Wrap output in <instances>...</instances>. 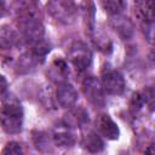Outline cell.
Listing matches in <instances>:
<instances>
[{
  "label": "cell",
  "instance_id": "obj_1",
  "mask_svg": "<svg viewBox=\"0 0 155 155\" xmlns=\"http://www.w3.org/2000/svg\"><path fill=\"white\" fill-rule=\"evenodd\" d=\"M17 19L22 38L27 42L35 44L44 39V25L38 16L36 7L30 1L27 4H22L18 7Z\"/></svg>",
  "mask_w": 155,
  "mask_h": 155
},
{
  "label": "cell",
  "instance_id": "obj_2",
  "mask_svg": "<svg viewBox=\"0 0 155 155\" xmlns=\"http://www.w3.org/2000/svg\"><path fill=\"white\" fill-rule=\"evenodd\" d=\"M0 126L8 134H16L22 131L23 109L15 96L6 94L0 105Z\"/></svg>",
  "mask_w": 155,
  "mask_h": 155
},
{
  "label": "cell",
  "instance_id": "obj_3",
  "mask_svg": "<svg viewBox=\"0 0 155 155\" xmlns=\"http://www.w3.org/2000/svg\"><path fill=\"white\" fill-rule=\"evenodd\" d=\"M47 11L54 21L62 24L73 23L78 13L74 0H50L47 4Z\"/></svg>",
  "mask_w": 155,
  "mask_h": 155
},
{
  "label": "cell",
  "instance_id": "obj_4",
  "mask_svg": "<svg viewBox=\"0 0 155 155\" xmlns=\"http://www.w3.org/2000/svg\"><path fill=\"white\" fill-rule=\"evenodd\" d=\"M101 78H102L101 84H102L104 92H107L108 94H113V96H120L124 93L126 88V82H125L122 74L119 70L111 67H105L102 70Z\"/></svg>",
  "mask_w": 155,
  "mask_h": 155
},
{
  "label": "cell",
  "instance_id": "obj_5",
  "mask_svg": "<svg viewBox=\"0 0 155 155\" xmlns=\"http://www.w3.org/2000/svg\"><path fill=\"white\" fill-rule=\"evenodd\" d=\"M82 92L86 99L96 108H103L105 105V92L101 81L94 76H87L82 81Z\"/></svg>",
  "mask_w": 155,
  "mask_h": 155
},
{
  "label": "cell",
  "instance_id": "obj_6",
  "mask_svg": "<svg viewBox=\"0 0 155 155\" xmlns=\"http://www.w3.org/2000/svg\"><path fill=\"white\" fill-rule=\"evenodd\" d=\"M68 57L78 71H85L92 62V53L88 46L82 41H76L70 46Z\"/></svg>",
  "mask_w": 155,
  "mask_h": 155
},
{
  "label": "cell",
  "instance_id": "obj_7",
  "mask_svg": "<svg viewBox=\"0 0 155 155\" xmlns=\"http://www.w3.org/2000/svg\"><path fill=\"white\" fill-rule=\"evenodd\" d=\"M110 25L114 29V31L122 40H130V39H132V36L134 34V25H133L132 21L128 17H125L122 13L111 16Z\"/></svg>",
  "mask_w": 155,
  "mask_h": 155
},
{
  "label": "cell",
  "instance_id": "obj_8",
  "mask_svg": "<svg viewBox=\"0 0 155 155\" xmlns=\"http://www.w3.org/2000/svg\"><path fill=\"white\" fill-rule=\"evenodd\" d=\"M88 122V113L82 107H70L63 115V125L69 128L82 127Z\"/></svg>",
  "mask_w": 155,
  "mask_h": 155
},
{
  "label": "cell",
  "instance_id": "obj_9",
  "mask_svg": "<svg viewBox=\"0 0 155 155\" xmlns=\"http://www.w3.org/2000/svg\"><path fill=\"white\" fill-rule=\"evenodd\" d=\"M96 127L99 134L105 137L107 139H117L120 131L116 125V122L108 115V114H101L96 119Z\"/></svg>",
  "mask_w": 155,
  "mask_h": 155
},
{
  "label": "cell",
  "instance_id": "obj_10",
  "mask_svg": "<svg viewBox=\"0 0 155 155\" xmlns=\"http://www.w3.org/2000/svg\"><path fill=\"white\" fill-rule=\"evenodd\" d=\"M44 61V57H41L38 52H35L33 48L30 51L24 52L17 62V73L18 74H28L35 70V68Z\"/></svg>",
  "mask_w": 155,
  "mask_h": 155
},
{
  "label": "cell",
  "instance_id": "obj_11",
  "mask_svg": "<svg viewBox=\"0 0 155 155\" xmlns=\"http://www.w3.org/2000/svg\"><path fill=\"white\" fill-rule=\"evenodd\" d=\"M47 76L52 82L57 85L67 82V79L69 76V69L65 61L62 58L53 59L47 69Z\"/></svg>",
  "mask_w": 155,
  "mask_h": 155
},
{
  "label": "cell",
  "instance_id": "obj_12",
  "mask_svg": "<svg viewBox=\"0 0 155 155\" xmlns=\"http://www.w3.org/2000/svg\"><path fill=\"white\" fill-rule=\"evenodd\" d=\"M56 99L62 108H70L78 101V92L73 87V85L68 82H63L58 85L56 92Z\"/></svg>",
  "mask_w": 155,
  "mask_h": 155
},
{
  "label": "cell",
  "instance_id": "obj_13",
  "mask_svg": "<svg viewBox=\"0 0 155 155\" xmlns=\"http://www.w3.org/2000/svg\"><path fill=\"white\" fill-rule=\"evenodd\" d=\"M136 13L143 25L153 24L154 22V1L153 0H134Z\"/></svg>",
  "mask_w": 155,
  "mask_h": 155
},
{
  "label": "cell",
  "instance_id": "obj_14",
  "mask_svg": "<svg viewBox=\"0 0 155 155\" xmlns=\"http://www.w3.org/2000/svg\"><path fill=\"white\" fill-rule=\"evenodd\" d=\"M21 35L12 27L5 24L0 27V48L1 50H11L19 45Z\"/></svg>",
  "mask_w": 155,
  "mask_h": 155
},
{
  "label": "cell",
  "instance_id": "obj_15",
  "mask_svg": "<svg viewBox=\"0 0 155 155\" xmlns=\"http://www.w3.org/2000/svg\"><path fill=\"white\" fill-rule=\"evenodd\" d=\"M52 140L59 148H70L75 143V138H74L73 133L70 132L69 127H67L64 125L56 127L52 131Z\"/></svg>",
  "mask_w": 155,
  "mask_h": 155
},
{
  "label": "cell",
  "instance_id": "obj_16",
  "mask_svg": "<svg viewBox=\"0 0 155 155\" xmlns=\"http://www.w3.org/2000/svg\"><path fill=\"white\" fill-rule=\"evenodd\" d=\"M82 147L90 153H101L104 149V142L96 131H87L82 137Z\"/></svg>",
  "mask_w": 155,
  "mask_h": 155
},
{
  "label": "cell",
  "instance_id": "obj_17",
  "mask_svg": "<svg viewBox=\"0 0 155 155\" xmlns=\"http://www.w3.org/2000/svg\"><path fill=\"white\" fill-rule=\"evenodd\" d=\"M101 5L108 15L115 16L121 15L125 11L127 2L126 0H101Z\"/></svg>",
  "mask_w": 155,
  "mask_h": 155
},
{
  "label": "cell",
  "instance_id": "obj_18",
  "mask_svg": "<svg viewBox=\"0 0 155 155\" xmlns=\"http://www.w3.org/2000/svg\"><path fill=\"white\" fill-rule=\"evenodd\" d=\"M82 13H84V18L86 22V27L88 29L90 33L93 31V24H94V6L93 2L91 0H84L82 5Z\"/></svg>",
  "mask_w": 155,
  "mask_h": 155
},
{
  "label": "cell",
  "instance_id": "obj_19",
  "mask_svg": "<svg viewBox=\"0 0 155 155\" xmlns=\"http://www.w3.org/2000/svg\"><path fill=\"white\" fill-rule=\"evenodd\" d=\"M96 34L92 36L93 39V42H94V45H96V47L98 48V50H101V51H103V52H109L110 50H111V44H110V40L108 39V36L107 35H104L103 33H97V31H94Z\"/></svg>",
  "mask_w": 155,
  "mask_h": 155
},
{
  "label": "cell",
  "instance_id": "obj_20",
  "mask_svg": "<svg viewBox=\"0 0 155 155\" xmlns=\"http://www.w3.org/2000/svg\"><path fill=\"white\" fill-rule=\"evenodd\" d=\"M2 153L4 154H22L23 148H22V144L18 142H10L5 145Z\"/></svg>",
  "mask_w": 155,
  "mask_h": 155
},
{
  "label": "cell",
  "instance_id": "obj_21",
  "mask_svg": "<svg viewBox=\"0 0 155 155\" xmlns=\"http://www.w3.org/2000/svg\"><path fill=\"white\" fill-rule=\"evenodd\" d=\"M7 94V81L0 74V99H2Z\"/></svg>",
  "mask_w": 155,
  "mask_h": 155
},
{
  "label": "cell",
  "instance_id": "obj_22",
  "mask_svg": "<svg viewBox=\"0 0 155 155\" xmlns=\"http://www.w3.org/2000/svg\"><path fill=\"white\" fill-rule=\"evenodd\" d=\"M7 13V6L5 0H0V17H4Z\"/></svg>",
  "mask_w": 155,
  "mask_h": 155
},
{
  "label": "cell",
  "instance_id": "obj_23",
  "mask_svg": "<svg viewBox=\"0 0 155 155\" xmlns=\"http://www.w3.org/2000/svg\"><path fill=\"white\" fill-rule=\"evenodd\" d=\"M30 1H34V0H30Z\"/></svg>",
  "mask_w": 155,
  "mask_h": 155
}]
</instances>
